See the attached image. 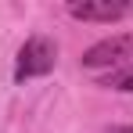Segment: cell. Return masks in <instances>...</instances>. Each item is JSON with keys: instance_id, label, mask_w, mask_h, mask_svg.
<instances>
[{"instance_id": "obj_1", "label": "cell", "mask_w": 133, "mask_h": 133, "mask_svg": "<svg viewBox=\"0 0 133 133\" xmlns=\"http://www.w3.org/2000/svg\"><path fill=\"white\" fill-rule=\"evenodd\" d=\"M58 65V47L54 40H47V36H29L18 50V61H15V79L25 83V79H36V76H47V72H54Z\"/></svg>"}, {"instance_id": "obj_2", "label": "cell", "mask_w": 133, "mask_h": 133, "mask_svg": "<svg viewBox=\"0 0 133 133\" xmlns=\"http://www.w3.org/2000/svg\"><path fill=\"white\" fill-rule=\"evenodd\" d=\"M126 58H133V32H115L83 50V68H111L115 72V65H122Z\"/></svg>"}, {"instance_id": "obj_3", "label": "cell", "mask_w": 133, "mask_h": 133, "mask_svg": "<svg viewBox=\"0 0 133 133\" xmlns=\"http://www.w3.org/2000/svg\"><path fill=\"white\" fill-rule=\"evenodd\" d=\"M133 11V4L126 0H72L68 4V15L79 18V22H119Z\"/></svg>"}, {"instance_id": "obj_4", "label": "cell", "mask_w": 133, "mask_h": 133, "mask_svg": "<svg viewBox=\"0 0 133 133\" xmlns=\"http://www.w3.org/2000/svg\"><path fill=\"white\" fill-rule=\"evenodd\" d=\"M101 87L104 90H119V94H133V65H122L115 72H108L101 79Z\"/></svg>"}, {"instance_id": "obj_5", "label": "cell", "mask_w": 133, "mask_h": 133, "mask_svg": "<svg viewBox=\"0 0 133 133\" xmlns=\"http://www.w3.org/2000/svg\"><path fill=\"white\" fill-rule=\"evenodd\" d=\"M101 133H133V126H108V130H101Z\"/></svg>"}]
</instances>
